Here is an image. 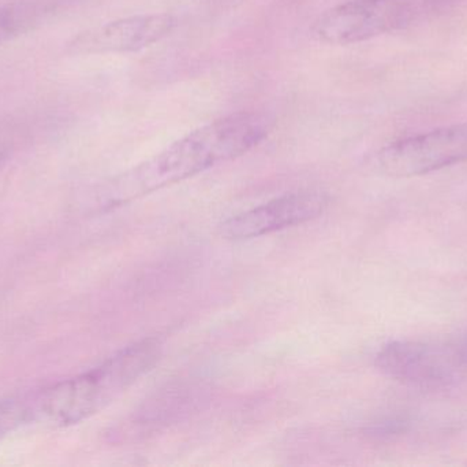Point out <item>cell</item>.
Returning <instances> with one entry per match:
<instances>
[{
    "mask_svg": "<svg viewBox=\"0 0 467 467\" xmlns=\"http://www.w3.org/2000/svg\"><path fill=\"white\" fill-rule=\"evenodd\" d=\"M272 128L268 115L241 111L219 118L170 144L152 158L120 173L99 188L103 207L126 205L257 147Z\"/></svg>",
    "mask_w": 467,
    "mask_h": 467,
    "instance_id": "6da1fadb",
    "label": "cell"
},
{
    "mask_svg": "<svg viewBox=\"0 0 467 467\" xmlns=\"http://www.w3.org/2000/svg\"><path fill=\"white\" fill-rule=\"evenodd\" d=\"M161 342L144 339L115 354L95 369L46 389L32 402L35 414L54 424L74 425L111 405L158 364Z\"/></svg>",
    "mask_w": 467,
    "mask_h": 467,
    "instance_id": "7a4b0ae2",
    "label": "cell"
},
{
    "mask_svg": "<svg viewBox=\"0 0 467 467\" xmlns=\"http://www.w3.org/2000/svg\"><path fill=\"white\" fill-rule=\"evenodd\" d=\"M417 14V0H350L321 14L312 36L329 46H348L405 29Z\"/></svg>",
    "mask_w": 467,
    "mask_h": 467,
    "instance_id": "3957f363",
    "label": "cell"
},
{
    "mask_svg": "<svg viewBox=\"0 0 467 467\" xmlns=\"http://www.w3.org/2000/svg\"><path fill=\"white\" fill-rule=\"evenodd\" d=\"M376 366L392 380L422 389H441L454 384L467 369L458 345H436L400 340L384 345Z\"/></svg>",
    "mask_w": 467,
    "mask_h": 467,
    "instance_id": "277c9868",
    "label": "cell"
},
{
    "mask_svg": "<svg viewBox=\"0 0 467 467\" xmlns=\"http://www.w3.org/2000/svg\"><path fill=\"white\" fill-rule=\"evenodd\" d=\"M379 169L408 178L438 172L467 161V122L397 140L378 154Z\"/></svg>",
    "mask_w": 467,
    "mask_h": 467,
    "instance_id": "5b68a950",
    "label": "cell"
},
{
    "mask_svg": "<svg viewBox=\"0 0 467 467\" xmlns=\"http://www.w3.org/2000/svg\"><path fill=\"white\" fill-rule=\"evenodd\" d=\"M328 203L323 192H293L226 219L219 229L227 240H249L312 221L326 211Z\"/></svg>",
    "mask_w": 467,
    "mask_h": 467,
    "instance_id": "8992f818",
    "label": "cell"
},
{
    "mask_svg": "<svg viewBox=\"0 0 467 467\" xmlns=\"http://www.w3.org/2000/svg\"><path fill=\"white\" fill-rule=\"evenodd\" d=\"M177 27L171 14H141L107 22L79 33L68 43L77 55L128 54L159 43Z\"/></svg>",
    "mask_w": 467,
    "mask_h": 467,
    "instance_id": "52a82bcc",
    "label": "cell"
},
{
    "mask_svg": "<svg viewBox=\"0 0 467 467\" xmlns=\"http://www.w3.org/2000/svg\"><path fill=\"white\" fill-rule=\"evenodd\" d=\"M32 417L30 405L25 400H7L0 403V439L5 433L18 427L21 422L27 421Z\"/></svg>",
    "mask_w": 467,
    "mask_h": 467,
    "instance_id": "ba28073f",
    "label": "cell"
},
{
    "mask_svg": "<svg viewBox=\"0 0 467 467\" xmlns=\"http://www.w3.org/2000/svg\"><path fill=\"white\" fill-rule=\"evenodd\" d=\"M29 10L25 5H5L0 7V43L21 32L29 21Z\"/></svg>",
    "mask_w": 467,
    "mask_h": 467,
    "instance_id": "9c48e42d",
    "label": "cell"
}]
</instances>
